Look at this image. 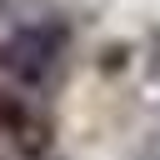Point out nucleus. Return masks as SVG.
<instances>
[{
    "label": "nucleus",
    "instance_id": "1",
    "mask_svg": "<svg viewBox=\"0 0 160 160\" xmlns=\"http://www.w3.org/2000/svg\"><path fill=\"white\" fill-rule=\"evenodd\" d=\"M60 60H65V30L50 20L20 25L0 40V75L20 90H45L60 75Z\"/></svg>",
    "mask_w": 160,
    "mask_h": 160
}]
</instances>
